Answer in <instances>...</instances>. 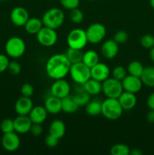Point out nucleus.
<instances>
[{
  "mask_svg": "<svg viewBox=\"0 0 154 155\" xmlns=\"http://www.w3.org/2000/svg\"><path fill=\"white\" fill-rule=\"evenodd\" d=\"M144 67L138 61H132L130 62L127 67V71L130 75L140 77L143 73Z\"/></svg>",
  "mask_w": 154,
  "mask_h": 155,
  "instance_id": "obj_29",
  "label": "nucleus"
},
{
  "mask_svg": "<svg viewBox=\"0 0 154 155\" xmlns=\"http://www.w3.org/2000/svg\"><path fill=\"white\" fill-rule=\"evenodd\" d=\"M9 62L10 61L7 56L3 54H0V74L7 71Z\"/></svg>",
  "mask_w": 154,
  "mask_h": 155,
  "instance_id": "obj_41",
  "label": "nucleus"
},
{
  "mask_svg": "<svg viewBox=\"0 0 154 155\" xmlns=\"http://www.w3.org/2000/svg\"><path fill=\"white\" fill-rule=\"evenodd\" d=\"M61 105L62 110L66 114L75 113L79 107V105L77 103L74 95H71L70 94L62 98Z\"/></svg>",
  "mask_w": 154,
  "mask_h": 155,
  "instance_id": "obj_21",
  "label": "nucleus"
},
{
  "mask_svg": "<svg viewBox=\"0 0 154 155\" xmlns=\"http://www.w3.org/2000/svg\"><path fill=\"white\" fill-rule=\"evenodd\" d=\"M4 1H6V0H0V2H4Z\"/></svg>",
  "mask_w": 154,
  "mask_h": 155,
  "instance_id": "obj_48",
  "label": "nucleus"
},
{
  "mask_svg": "<svg viewBox=\"0 0 154 155\" xmlns=\"http://www.w3.org/2000/svg\"><path fill=\"white\" fill-rule=\"evenodd\" d=\"M149 5L152 7V8L154 9V0H149Z\"/></svg>",
  "mask_w": 154,
  "mask_h": 155,
  "instance_id": "obj_47",
  "label": "nucleus"
},
{
  "mask_svg": "<svg viewBox=\"0 0 154 155\" xmlns=\"http://www.w3.org/2000/svg\"><path fill=\"white\" fill-rule=\"evenodd\" d=\"M149 58H150L151 61L154 62V46L151 48L150 50H149Z\"/></svg>",
  "mask_w": 154,
  "mask_h": 155,
  "instance_id": "obj_46",
  "label": "nucleus"
},
{
  "mask_svg": "<svg viewBox=\"0 0 154 155\" xmlns=\"http://www.w3.org/2000/svg\"><path fill=\"white\" fill-rule=\"evenodd\" d=\"M131 149L125 144L118 143L110 148V154L112 155H129Z\"/></svg>",
  "mask_w": 154,
  "mask_h": 155,
  "instance_id": "obj_31",
  "label": "nucleus"
},
{
  "mask_svg": "<svg viewBox=\"0 0 154 155\" xmlns=\"http://www.w3.org/2000/svg\"><path fill=\"white\" fill-rule=\"evenodd\" d=\"M60 1L61 5L68 10H72L78 8L80 2V0H60Z\"/></svg>",
  "mask_w": 154,
  "mask_h": 155,
  "instance_id": "obj_38",
  "label": "nucleus"
},
{
  "mask_svg": "<svg viewBox=\"0 0 154 155\" xmlns=\"http://www.w3.org/2000/svg\"><path fill=\"white\" fill-rule=\"evenodd\" d=\"M127 75V70L122 66H117L112 71V77L122 81Z\"/></svg>",
  "mask_w": 154,
  "mask_h": 155,
  "instance_id": "obj_34",
  "label": "nucleus"
},
{
  "mask_svg": "<svg viewBox=\"0 0 154 155\" xmlns=\"http://www.w3.org/2000/svg\"><path fill=\"white\" fill-rule=\"evenodd\" d=\"M140 45L145 48L150 49L154 46V36L150 34H145L140 38Z\"/></svg>",
  "mask_w": 154,
  "mask_h": 155,
  "instance_id": "obj_35",
  "label": "nucleus"
},
{
  "mask_svg": "<svg viewBox=\"0 0 154 155\" xmlns=\"http://www.w3.org/2000/svg\"><path fill=\"white\" fill-rule=\"evenodd\" d=\"M69 74L72 80L81 86L91 78V68L85 64L82 61L71 64Z\"/></svg>",
  "mask_w": 154,
  "mask_h": 155,
  "instance_id": "obj_4",
  "label": "nucleus"
},
{
  "mask_svg": "<svg viewBox=\"0 0 154 155\" xmlns=\"http://www.w3.org/2000/svg\"><path fill=\"white\" fill-rule=\"evenodd\" d=\"M102 111V101L98 99L90 100L85 105V112L91 117H97L101 114Z\"/></svg>",
  "mask_w": 154,
  "mask_h": 155,
  "instance_id": "obj_25",
  "label": "nucleus"
},
{
  "mask_svg": "<svg viewBox=\"0 0 154 155\" xmlns=\"http://www.w3.org/2000/svg\"><path fill=\"white\" fill-rule=\"evenodd\" d=\"M121 82H122L124 91L132 92L134 94L140 91L142 85H143L140 77H134V76L130 75V74L125 76V78Z\"/></svg>",
  "mask_w": 154,
  "mask_h": 155,
  "instance_id": "obj_13",
  "label": "nucleus"
},
{
  "mask_svg": "<svg viewBox=\"0 0 154 155\" xmlns=\"http://www.w3.org/2000/svg\"><path fill=\"white\" fill-rule=\"evenodd\" d=\"M146 120L148 122L154 123V110L149 109L148 113L146 114Z\"/></svg>",
  "mask_w": 154,
  "mask_h": 155,
  "instance_id": "obj_44",
  "label": "nucleus"
},
{
  "mask_svg": "<svg viewBox=\"0 0 154 155\" xmlns=\"http://www.w3.org/2000/svg\"><path fill=\"white\" fill-rule=\"evenodd\" d=\"M73 95L79 107L80 106H85L91 100V95L83 89L82 86L81 89H79L75 92V95Z\"/></svg>",
  "mask_w": 154,
  "mask_h": 155,
  "instance_id": "obj_30",
  "label": "nucleus"
},
{
  "mask_svg": "<svg viewBox=\"0 0 154 155\" xmlns=\"http://www.w3.org/2000/svg\"><path fill=\"white\" fill-rule=\"evenodd\" d=\"M44 107H45L48 114H57L62 111L61 99L51 95L45 99Z\"/></svg>",
  "mask_w": 154,
  "mask_h": 155,
  "instance_id": "obj_20",
  "label": "nucleus"
},
{
  "mask_svg": "<svg viewBox=\"0 0 154 155\" xmlns=\"http://www.w3.org/2000/svg\"><path fill=\"white\" fill-rule=\"evenodd\" d=\"M8 71L12 75H18L21 71V66L17 61H11L9 62Z\"/></svg>",
  "mask_w": 154,
  "mask_h": 155,
  "instance_id": "obj_37",
  "label": "nucleus"
},
{
  "mask_svg": "<svg viewBox=\"0 0 154 155\" xmlns=\"http://www.w3.org/2000/svg\"><path fill=\"white\" fill-rule=\"evenodd\" d=\"M119 103L122 109L125 110H129L134 108L137 104V97L135 94L129 92H122V94L118 98Z\"/></svg>",
  "mask_w": 154,
  "mask_h": 155,
  "instance_id": "obj_18",
  "label": "nucleus"
},
{
  "mask_svg": "<svg viewBox=\"0 0 154 155\" xmlns=\"http://www.w3.org/2000/svg\"><path fill=\"white\" fill-rule=\"evenodd\" d=\"M5 50L8 56L12 58H21L26 51V44L24 39L18 36L8 39L5 45Z\"/></svg>",
  "mask_w": 154,
  "mask_h": 155,
  "instance_id": "obj_5",
  "label": "nucleus"
},
{
  "mask_svg": "<svg viewBox=\"0 0 154 155\" xmlns=\"http://www.w3.org/2000/svg\"><path fill=\"white\" fill-rule=\"evenodd\" d=\"M33 124L28 115H18L14 120V132L19 134H26L29 133Z\"/></svg>",
  "mask_w": 154,
  "mask_h": 155,
  "instance_id": "obj_15",
  "label": "nucleus"
},
{
  "mask_svg": "<svg viewBox=\"0 0 154 155\" xmlns=\"http://www.w3.org/2000/svg\"><path fill=\"white\" fill-rule=\"evenodd\" d=\"M65 54H66V58L70 62L71 64L82 61L83 53L82 52V50L80 49L69 48L65 52Z\"/></svg>",
  "mask_w": 154,
  "mask_h": 155,
  "instance_id": "obj_28",
  "label": "nucleus"
},
{
  "mask_svg": "<svg viewBox=\"0 0 154 155\" xmlns=\"http://www.w3.org/2000/svg\"><path fill=\"white\" fill-rule=\"evenodd\" d=\"M123 91L122 82L113 77L102 82V92L107 98H118Z\"/></svg>",
  "mask_w": 154,
  "mask_h": 155,
  "instance_id": "obj_7",
  "label": "nucleus"
},
{
  "mask_svg": "<svg viewBox=\"0 0 154 155\" xmlns=\"http://www.w3.org/2000/svg\"><path fill=\"white\" fill-rule=\"evenodd\" d=\"M88 1H93V0H88Z\"/></svg>",
  "mask_w": 154,
  "mask_h": 155,
  "instance_id": "obj_49",
  "label": "nucleus"
},
{
  "mask_svg": "<svg viewBox=\"0 0 154 155\" xmlns=\"http://www.w3.org/2000/svg\"><path fill=\"white\" fill-rule=\"evenodd\" d=\"M59 143V139L54 137L51 134H48L45 138V144L48 148H54L57 146Z\"/></svg>",
  "mask_w": 154,
  "mask_h": 155,
  "instance_id": "obj_40",
  "label": "nucleus"
},
{
  "mask_svg": "<svg viewBox=\"0 0 154 155\" xmlns=\"http://www.w3.org/2000/svg\"><path fill=\"white\" fill-rule=\"evenodd\" d=\"M66 133V126L61 120H54L49 126V134L60 139Z\"/></svg>",
  "mask_w": 154,
  "mask_h": 155,
  "instance_id": "obj_22",
  "label": "nucleus"
},
{
  "mask_svg": "<svg viewBox=\"0 0 154 155\" xmlns=\"http://www.w3.org/2000/svg\"><path fill=\"white\" fill-rule=\"evenodd\" d=\"M30 132L33 136H39L43 132V128L40 124H33Z\"/></svg>",
  "mask_w": 154,
  "mask_h": 155,
  "instance_id": "obj_42",
  "label": "nucleus"
},
{
  "mask_svg": "<svg viewBox=\"0 0 154 155\" xmlns=\"http://www.w3.org/2000/svg\"><path fill=\"white\" fill-rule=\"evenodd\" d=\"M82 62L89 68H92L99 62V54L94 50H88L83 53Z\"/></svg>",
  "mask_w": 154,
  "mask_h": 155,
  "instance_id": "obj_27",
  "label": "nucleus"
},
{
  "mask_svg": "<svg viewBox=\"0 0 154 155\" xmlns=\"http://www.w3.org/2000/svg\"><path fill=\"white\" fill-rule=\"evenodd\" d=\"M71 64L65 54H55L47 61L45 71L53 80L63 79L69 72Z\"/></svg>",
  "mask_w": 154,
  "mask_h": 155,
  "instance_id": "obj_1",
  "label": "nucleus"
},
{
  "mask_svg": "<svg viewBox=\"0 0 154 155\" xmlns=\"http://www.w3.org/2000/svg\"><path fill=\"white\" fill-rule=\"evenodd\" d=\"M128 34L125 30H118L113 36V40L118 44H123L128 41Z\"/></svg>",
  "mask_w": 154,
  "mask_h": 155,
  "instance_id": "obj_36",
  "label": "nucleus"
},
{
  "mask_svg": "<svg viewBox=\"0 0 154 155\" xmlns=\"http://www.w3.org/2000/svg\"><path fill=\"white\" fill-rule=\"evenodd\" d=\"M110 74V70L106 64L98 62V64L91 68V77L95 80L100 82H104L109 78Z\"/></svg>",
  "mask_w": 154,
  "mask_h": 155,
  "instance_id": "obj_14",
  "label": "nucleus"
},
{
  "mask_svg": "<svg viewBox=\"0 0 154 155\" xmlns=\"http://www.w3.org/2000/svg\"><path fill=\"white\" fill-rule=\"evenodd\" d=\"M33 107V103L29 97H21L17 100L14 104L15 112L18 115H28Z\"/></svg>",
  "mask_w": 154,
  "mask_h": 155,
  "instance_id": "obj_17",
  "label": "nucleus"
},
{
  "mask_svg": "<svg viewBox=\"0 0 154 155\" xmlns=\"http://www.w3.org/2000/svg\"><path fill=\"white\" fill-rule=\"evenodd\" d=\"M48 111L44 106H33L31 111L28 114L33 124H40L45 122L48 117Z\"/></svg>",
  "mask_w": 154,
  "mask_h": 155,
  "instance_id": "obj_19",
  "label": "nucleus"
},
{
  "mask_svg": "<svg viewBox=\"0 0 154 155\" xmlns=\"http://www.w3.org/2000/svg\"><path fill=\"white\" fill-rule=\"evenodd\" d=\"M119 44L113 39H107L103 42L101 48V52L103 57L107 59H113L119 52Z\"/></svg>",
  "mask_w": 154,
  "mask_h": 155,
  "instance_id": "obj_16",
  "label": "nucleus"
},
{
  "mask_svg": "<svg viewBox=\"0 0 154 155\" xmlns=\"http://www.w3.org/2000/svg\"><path fill=\"white\" fill-rule=\"evenodd\" d=\"M42 21L45 27L57 30L64 23L65 15L63 11L58 8H52L44 13Z\"/></svg>",
  "mask_w": 154,
  "mask_h": 155,
  "instance_id": "obj_2",
  "label": "nucleus"
},
{
  "mask_svg": "<svg viewBox=\"0 0 154 155\" xmlns=\"http://www.w3.org/2000/svg\"><path fill=\"white\" fill-rule=\"evenodd\" d=\"M146 104L148 107L151 110H154V92H152L150 95L148 96L147 100H146Z\"/></svg>",
  "mask_w": 154,
  "mask_h": 155,
  "instance_id": "obj_43",
  "label": "nucleus"
},
{
  "mask_svg": "<svg viewBox=\"0 0 154 155\" xmlns=\"http://www.w3.org/2000/svg\"><path fill=\"white\" fill-rule=\"evenodd\" d=\"M85 32L88 42L91 44H98L105 38L107 29L101 23H94L88 27Z\"/></svg>",
  "mask_w": 154,
  "mask_h": 155,
  "instance_id": "obj_8",
  "label": "nucleus"
},
{
  "mask_svg": "<svg viewBox=\"0 0 154 155\" xmlns=\"http://www.w3.org/2000/svg\"><path fill=\"white\" fill-rule=\"evenodd\" d=\"M69 18L71 21L74 24H80L84 19V14L78 8L70 10L69 13Z\"/></svg>",
  "mask_w": 154,
  "mask_h": 155,
  "instance_id": "obj_32",
  "label": "nucleus"
},
{
  "mask_svg": "<svg viewBox=\"0 0 154 155\" xmlns=\"http://www.w3.org/2000/svg\"><path fill=\"white\" fill-rule=\"evenodd\" d=\"M122 109L118 98H107L102 101L101 114L110 120H116L122 116Z\"/></svg>",
  "mask_w": 154,
  "mask_h": 155,
  "instance_id": "obj_3",
  "label": "nucleus"
},
{
  "mask_svg": "<svg viewBox=\"0 0 154 155\" xmlns=\"http://www.w3.org/2000/svg\"><path fill=\"white\" fill-rule=\"evenodd\" d=\"M2 145L5 151L14 152L19 148L21 145V139L18 133L14 131L11 133H4L2 137Z\"/></svg>",
  "mask_w": 154,
  "mask_h": 155,
  "instance_id": "obj_10",
  "label": "nucleus"
},
{
  "mask_svg": "<svg viewBox=\"0 0 154 155\" xmlns=\"http://www.w3.org/2000/svg\"><path fill=\"white\" fill-rule=\"evenodd\" d=\"M70 85L64 79L55 80L51 86V93L54 96L62 99L70 94Z\"/></svg>",
  "mask_w": 154,
  "mask_h": 155,
  "instance_id": "obj_11",
  "label": "nucleus"
},
{
  "mask_svg": "<svg viewBox=\"0 0 154 155\" xmlns=\"http://www.w3.org/2000/svg\"><path fill=\"white\" fill-rule=\"evenodd\" d=\"M30 18L28 12L24 8L18 6L14 8L10 14V19L12 24L17 27H23Z\"/></svg>",
  "mask_w": 154,
  "mask_h": 155,
  "instance_id": "obj_12",
  "label": "nucleus"
},
{
  "mask_svg": "<svg viewBox=\"0 0 154 155\" xmlns=\"http://www.w3.org/2000/svg\"><path fill=\"white\" fill-rule=\"evenodd\" d=\"M38 42L42 46L51 47L57 41V34L56 30L44 26L36 34Z\"/></svg>",
  "mask_w": 154,
  "mask_h": 155,
  "instance_id": "obj_9",
  "label": "nucleus"
},
{
  "mask_svg": "<svg viewBox=\"0 0 154 155\" xmlns=\"http://www.w3.org/2000/svg\"><path fill=\"white\" fill-rule=\"evenodd\" d=\"M82 86L91 96L98 95L102 92V83L93 78L89 79Z\"/></svg>",
  "mask_w": 154,
  "mask_h": 155,
  "instance_id": "obj_23",
  "label": "nucleus"
},
{
  "mask_svg": "<svg viewBox=\"0 0 154 155\" xmlns=\"http://www.w3.org/2000/svg\"><path fill=\"white\" fill-rule=\"evenodd\" d=\"M24 27L27 33L31 35H36L38 32L43 27V23H42V19H39L38 18H29Z\"/></svg>",
  "mask_w": 154,
  "mask_h": 155,
  "instance_id": "obj_24",
  "label": "nucleus"
},
{
  "mask_svg": "<svg viewBox=\"0 0 154 155\" xmlns=\"http://www.w3.org/2000/svg\"><path fill=\"white\" fill-rule=\"evenodd\" d=\"M66 42L69 48L82 50L87 45L88 39L85 30L80 28L72 30L67 35Z\"/></svg>",
  "mask_w": 154,
  "mask_h": 155,
  "instance_id": "obj_6",
  "label": "nucleus"
},
{
  "mask_svg": "<svg viewBox=\"0 0 154 155\" xmlns=\"http://www.w3.org/2000/svg\"><path fill=\"white\" fill-rule=\"evenodd\" d=\"M1 131L4 133H11L14 131V120L10 118H6L2 121L0 124Z\"/></svg>",
  "mask_w": 154,
  "mask_h": 155,
  "instance_id": "obj_33",
  "label": "nucleus"
},
{
  "mask_svg": "<svg viewBox=\"0 0 154 155\" xmlns=\"http://www.w3.org/2000/svg\"><path fill=\"white\" fill-rule=\"evenodd\" d=\"M21 93L22 96L30 98L34 93V88L30 83H24L21 88Z\"/></svg>",
  "mask_w": 154,
  "mask_h": 155,
  "instance_id": "obj_39",
  "label": "nucleus"
},
{
  "mask_svg": "<svg viewBox=\"0 0 154 155\" xmlns=\"http://www.w3.org/2000/svg\"><path fill=\"white\" fill-rule=\"evenodd\" d=\"M142 154H143V152L140 149H137V148H134V149L131 150V151H130V154L131 155H141Z\"/></svg>",
  "mask_w": 154,
  "mask_h": 155,
  "instance_id": "obj_45",
  "label": "nucleus"
},
{
  "mask_svg": "<svg viewBox=\"0 0 154 155\" xmlns=\"http://www.w3.org/2000/svg\"><path fill=\"white\" fill-rule=\"evenodd\" d=\"M140 78L143 85L148 87H154V67L144 68Z\"/></svg>",
  "mask_w": 154,
  "mask_h": 155,
  "instance_id": "obj_26",
  "label": "nucleus"
}]
</instances>
